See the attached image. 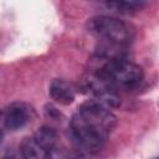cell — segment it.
<instances>
[{"instance_id":"1","label":"cell","mask_w":159,"mask_h":159,"mask_svg":"<svg viewBox=\"0 0 159 159\" xmlns=\"http://www.w3.org/2000/svg\"><path fill=\"white\" fill-rule=\"evenodd\" d=\"M68 135L80 154L92 155L103 149L108 133L91 124L76 112L70 120Z\"/></svg>"},{"instance_id":"2","label":"cell","mask_w":159,"mask_h":159,"mask_svg":"<svg viewBox=\"0 0 159 159\" xmlns=\"http://www.w3.org/2000/svg\"><path fill=\"white\" fill-rule=\"evenodd\" d=\"M99 65L94 66L93 70L103 73L117 88L132 89L137 87L143 80V70L137 63L127 58L120 60H104L97 57Z\"/></svg>"},{"instance_id":"3","label":"cell","mask_w":159,"mask_h":159,"mask_svg":"<svg viewBox=\"0 0 159 159\" xmlns=\"http://www.w3.org/2000/svg\"><path fill=\"white\" fill-rule=\"evenodd\" d=\"M87 29L102 42L108 43L127 46L134 37V32L127 22L108 15L91 17L87 22Z\"/></svg>"},{"instance_id":"4","label":"cell","mask_w":159,"mask_h":159,"mask_svg":"<svg viewBox=\"0 0 159 159\" xmlns=\"http://www.w3.org/2000/svg\"><path fill=\"white\" fill-rule=\"evenodd\" d=\"M81 82L84 92L91 94V99L106 106L107 108H114L120 104L117 87L99 71L93 68L88 70Z\"/></svg>"},{"instance_id":"5","label":"cell","mask_w":159,"mask_h":159,"mask_svg":"<svg viewBox=\"0 0 159 159\" xmlns=\"http://www.w3.org/2000/svg\"><path fill=\"white\" fill-rule=\"evenodd\" d=\"M77 113L87 122L103 129L108 134L114 129L117 124V117L111 112V109L93 99H87L83 102L78 107Z\"/></svg>"},{"instance_id":"6","label":"cell","mask_w":159,"mask_h":159,"mask_svg":"<svg viewBox=\"0 0 159 159\" xmlns=\"http://www.w3.org/2000/svg\"><path fill=\"white\" fill-rule=\"evenodd\" d=\"M35 117L32 107L25 102H12L2 109V124L9 132L25 128Z\"/></svg>"},{"instance_id":"7","label":"cell","mask_w":159,"mask_h":159,"mask_svg":"<svg viewBox=\"0 0 159 159\" xmlns=\"http://www.w3.org/2000/svg\"><path fill=\"white\" fill-rule=\"evenodd\" d=\"M34 139L42 147L45 148L50 155L52 157V159H67L66 152L62 148L58 133L55 128L48 127V125H43L40 127L35 134H34Z\"/></svg>"},{"instance_id":"8","label":"cell","mask_w":159,"mask_h":159,"mask_svg":"<svg viewBox=\"0 0 159 159\" xmlns=\"http://www.w3.org/2000/svg\"><path fill=\"white\" fill-rule=\"evenodd\" d=\"M48 94L53 102L61 106H68L76 98V88L72 83L66 80L55 78L50 83Z\"/></svg>"},{"instance_id":"9","label":"cell","mask_w":159,"mask_h":159,"mask_svg":"<svg viewBox=\"0 0 159 159\" xmlns=\"http://www.w3.org/2000/svg\"><path fill=\"white\" fill-rule=\"evenodd\" d=\"M21 153L24 155V159H52L50 153L42 148L35 139L32 138H24L20 143Z\"/></svg>"},{"instance_id":"10","label":"cell","mask_w":159,"mask_h":159,"mask_svg":"<svg viewBox=\"0 0 159 159\" xmlns=\"http://www.w3.org/2000/svg\"><path fill=\"white\" fill-rule=\"evenodd\" d=\"M103 5L107 10L128 15L142 10L147 5V2L143 0H114V1H104Z\"/></svg>"},{"instance_id":"11","label":"cell","mask_w":159,"mask_h":159,"mask_svg":"<svg viewBox=\"0 0 159 159\" xmlns=\"http://www.w3.org/2000/svg\"><path fill=\"white\" fill-rule=\"evenodd\" d=\"M1 159H24V155H22L20 148L6 147L2 149Z\"/></svg>"},{"instance_id":"12","label":"cell","mask_w":159,"mask_h":159,"mask_svg":"<svg viewBox=\"0 0 159 159\" xmlns=\"http://www.w3.org/2000/svg\"><path fill=\"white\" fill-rule=\"evenodd\" d=\"M153 159H159V157H155V158H153Z\"/></svg>"}]
</instances>
